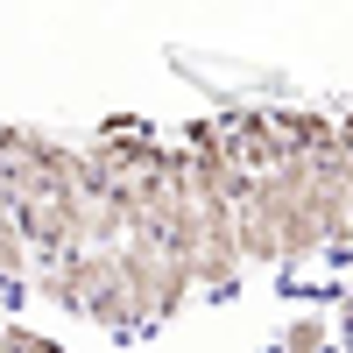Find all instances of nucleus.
Segmentation results:
<instances>
[{
	"label": "nucleus",
	"instance_id": "f257e3e1",
	"mask_svg": "<svg viewBox=\"0 0 353 353\" xmlns=\"http://www.w3.org/2000/svg\"><path fill=\"white\" fill-rule=\"evenodd\" d=\"M121 276H128V297H134V325H141V332L170 325V318L198 297L191 269H176L163 248H134V241H121Z\"/></svg>",
	"mask_w": 353,
	"mask_h": 353
},
{
	"label": "nucleus",
	"instance_id": "f03ea898",
	"mask_svg": "<svg viewBox=\"0 0 353 353\" xmlns=\"http://www.w3.org/2000/svg\"><path fill=\"white\" fill-rule=\"evenodd\" d=\"M226 121V141H233V163L248 176H276L290 170V134H283V106H233L219 113Z\"/></svg>",
	"mask_w": 353,
	"mask_h": 353
},
{
	"label": "nucleus",
	"instance_id": "7ed1b4c3",
	"mask_svg": "<svg viewBox=\"0 0 353 353\" xmlns=\"http://www.w3.org/2000/svg\"><path fill=\"white\" fill-rule=\"evenodd\" d=\"M276 353H339L332 311H290L283 325H276Z\"/></svg>",
	"mask_w": 353,
	"mask_h": 353
},
{
	"label": "nucleus",
	"instance_id": "20e7f679",
	"mask_svg": "<svg viewBox=\"0 0 353 353\" xmlns=\"http://www.w3.org/2000/svg\"><path fill=\"white\" fill-rule=\"evenodd\" d=\"M36 248H28V233L14 219H0V297H21V290H36Z\"/></svg>",
	"mask_w": 353,
	"mask_h": 353
},
{
	"label": "nucleus",
	"instance_id": "39448f33",
	"mask_svg": "<svg viewBox=\"0 0 353 353\" xmlns=\"http://www.w3.org/2000/svg\"><path fill=\"white\" fill-rule=\"evenodd\" d=\"M0 353H71V346L50 339L43 325H21V318H8V325H0Z\"/></svg>",
	"mask_w": 353,
	"mask_h": 353
},
{
	"label": "nucleus",
	"instance_id": "423d86ee",
	"mask_svg": "<svg viewBox=\"0 0 353 353\" xmlns=\"http://www.w3.org/2000/svg\"><path fill=\"white\" fill-rule=\"evenodd\" d=\"M332 325H339V346L353 353V283L339 290V304H332Z\"/></svg>",
	"mask_w": 353,
	"mask_h": 353
}]
</instances>
